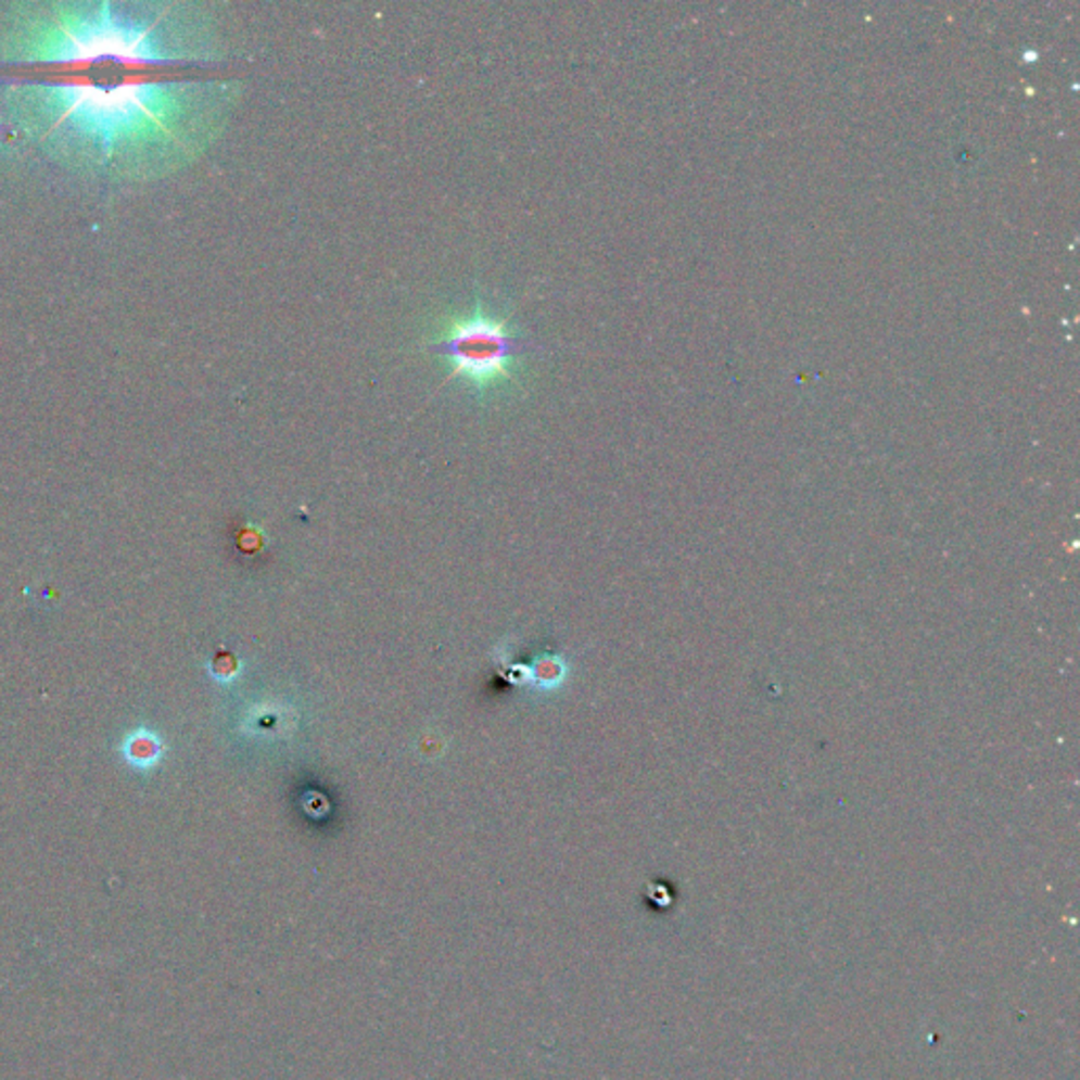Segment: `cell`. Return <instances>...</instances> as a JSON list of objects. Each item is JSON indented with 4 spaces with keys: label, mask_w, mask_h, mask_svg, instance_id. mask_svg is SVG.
Returning a JSON list of instances; mask_svg holds the SVG:
<instances>
[{
    "label": "cell",
    "mask_w": 1080,
    "mask_h": 1080,
    "mask_svg": "<svg viewBox=\"0 0 1080 1080\" xmlns=\"http://www.w3.org/2000/svg\"><path fill=\"white\" fill-rule=\"evenodd\" d=\"M187 4H20L0 35L13 120L55 161L144 180L187 165L220 118V85Z\"/></svg>",
    "instance_id": "6da1fadb"
},
{
    "label": "cell",
    "mask_w": 1080,
    "mask_h": 1080,
    "mask_svg": "<svg viewBox=\"0 0 1080 1080\" xmlns=\"http://www.w3.org/2000/svg\"><path fill=\"white\" fill-rule=\"evenodd\" d=\"M429 348L446 361L449 378H460L485 395L505 384H516L525 342L509 317L480 302L469 313L446 319Z\"/></svg>",
    "instance_id": "7a4b0ae2"
},
{
    "label": "cell",
    "mask_w": 1080,
    "mask_h": 1080,
    "mask_svg": "<svg viewBox=\"0 0 1080 1080\" xmlns=\"http://www.w3.org/2000/svg\"><path fill=\"white\" fill-rule=\"evenodd\" d=\"M120 753L125 762L136 771H150L163 760V741L156 733L142 726L125 737Z\"/></svg>",
    "instance_id": "3957f363"
}]
</instances>
